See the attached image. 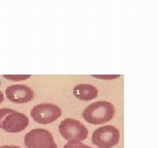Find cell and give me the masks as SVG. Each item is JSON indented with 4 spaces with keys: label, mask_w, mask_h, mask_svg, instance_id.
I'll return each instance as SVG.
<instances>
[{
    "label": "cell",
    "mask_w": 158,
    "mask_h": 148,
    "mask_svg": "<svg viewBox=\"0 0 158 148\" xmlns=\"http://www.w3.org/2000/svg\"><path fill=\"white\" fill-rule=\"evenodd\" d=\"M31 77V75H3V78L13 81H20V80H27Z\"/></svg>",
    "instance_id": "9"
},
{
    "label": "cell",
    "mask_w": 158,
    "mask_h": 148,
    "mask_svg": "<svg viewBox=\"0 0 158 148\" xmlns=\"http://www.w3.org/2000/svg\"><path fill=\"white\" fill-rule=\"evenodd\" d=\"M64 148H92L89 146L82 144L81 142H68L67 144H65Z\"/></svg>",
    "instance_id": "10"
},
{
    "label": "cell",
    "mask_w": 158,
    "mask_h": 148,
    "mask_svg": "<svg viewBox=\"0 0 158 148\" xmlns=\"http://www.w3.org/2000/svg\"><path fill=\"white\" fill-rule=\"evenodd\" d=\"M27 148H57L51 132L44 128H34L24 136Z\"/></svg>",
    "instance_id": "4"
},
{
    "label": "cell",
    "mask_w": 158,
    "mask_h": 148,
    "mask_svg": "<svg viewBox=\"0 0 158 148\" xmlns=\"http://www.w3.org/2000/svg\"><path fill=\"white\" fill-rule=\"evenodd\" d=\"M92 77L94 78H99V79H103V80H110V79H115L118 78L120 75H92Z\"/></svg>",
    "instance_id": "11"
},
{
    "label": "cell",
    "mask_w": 158,
    "mask_h": 148,
    "mask_svg": "<svg viewBox=\"0 0 158 148\" xmlns=\"http://www.w3.org/2000/svg\"><path fill=\"white\" fill-rule=\"evenodd\" d=\"M27 126L29 118L25 114L11 109H0V128L8 133H19Z\"/></svg>",
    "instance_id": "2"
},
{
    "label": "cell",
    "mask_w": 158,
    "mask_h": 148,
    "mask_svg": "<svg viewBox=\"0 0 158 148\" xmlns=\"http://www.w3.org/2000/svg\"><path fill=\"white\" fill-rule=\"evenodd\" d=\"M6 97L15 103H27L34 97V92L30 87L24 84H13L6 89Z\"/></svg>",
    "instance_id": "7"
},
{
    "label": "cell",
    "mask_w": 158,
    "mask_h": 148,
    "mask_svg": "<svg viewBox=\"0 0 158 148\" xmlns=\"http://www.w3.org/2000/svg\"><path fill=\"white\" fill-rule=\"evenodd\" d=\"M120 141V132L112 125L98 128L92 134V143L99 148H112Z\"/></svg>",
    "instance_id": "5"
},
{
    "label": "cell",
    "mask_w": 158,
    "mask_h": 148,
    "mask_svg": "<svg viewBox=\"0 0 158 148\" xmlns=\"http://www.w3.org/2000/svg\"><path fill=\"white\" fill-rule=\"evenodd\" d=\"M3 99H5V97H3V93L1 91H0V103L3 101Z\"/></svg>",
    "instance_id": "13"
},
{
    "label": "cell",
    "mask_w": 158,
    "mask_h": 148,
    "mask_svg": "<svg viewBox=\"0 0 158 148\" xmlns=\"http://www.w3.org/2000/svg\"><path fill=\"white\" fill-rule=\"evenodd\" d=\"M115 113V109L111 102L98 101L88 105L82 112V117L88 123L100 125L111 121Z\"/></svg>",
    "instance_id": "1"
},
{
    "label": "cell",
    "mask_w": 158,
    "mask_h": 148,
    "mask_svg": "<svg viewBox=\"0 0 158 148\" xmlns=\"http://www.w3.org/2000/svg\"><path fill=\"white\" fill-rule=\"evenodd\" d=\"M0 148H21V147H18V146H1Z\"/></svg>",
    "instance_id": "12"
},
{
    "label": "cell",
    "mask_w": 158,
    "mask_h": 148,
    "mask_svg": "<svg viewBox=\"0 0 158 148\" xmlns=\"http://www.w3.org/2000/svg\"><path fill=\"white\" fill-rule=\"evenodd\" d=\"M31 116L36 123L49 124L62 116V110L52 103H41L31 110Z\"/></svg>",
    "instance_id": "6"
},
{
    "label": "cell",
    "mask_w": 158,
    "mask_h": 148,
    "mask_svg": "<svg viewBox=\"0 0 158 148\" xmlns=\"http://www.w3.org/2000/svg\"><path fill=\"white\" fill-rule=\"evenodd\" d=\"M74 94L81 101H90L98 97V89L92 84H80L74 88Z\"/></svg>",
    "instance_id": "8"
},
{
    "label": "cell",
    "mask_w": 158,
    "mask_h": 148,
    "mask_svg": "<svg viewBox=\"0 0 158 148\" xmlns=\"http://www.w3.org/2000/svg\"><path fill=\"white\" fill-rule=\"evenodd\" d=\"M58 131L68 142H81L88 137L87 127L75 118H65L59 124Z\"/></svg>",
    "instance_id": "3"
}]
</instances>
